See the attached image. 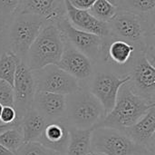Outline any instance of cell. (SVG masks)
<instances>
[{
	"label": "cell",
	"mask_w": 155,
	"mask_h": 155,
	"mask_svg": "<svg viewBox=\"0 0 155 155\" xmlns=\"http://www.w3.org/2000/svg\"><path fill=\"white\" fill-rule=\"evenodd\" d=\"M153 107H155V104L148 102L134 93L129 82H127L119 89L112 111L94 128L108 127L124 131L138 122Z\"/></svg>",
	"instance_id": "6da1fadb"
},
{
	"label": "cell",
	"mask_w": 155,
	"mask_h": 155,
	"mask_svg": "<svg viewBox=\"0 0 155 155\" xmlns=\"http://www.w3.org/2000/svg\"><path fill=\"white\" fill-rule=\"evenodd\" d=\"M107 24L114 38L128 42L138 51H144L147 43L154 41V18L118 10Z\"/></svg>",
	"instance_id": "7a4b0ae2"
},
{
	"label": "cell",
	"mask_w": 155,
	"mask_h": 155,
	"mask_svg": "<svg viewBox=\"0 0 155 155\" xmlns=\"http://www.w3.org/2000/svg\"><path fill=\"white\" fill-rule=\"evenodd\" d=\"M105 115L103 105L87 87H81L66 95L64 120L69 127L82 130L94 129Z\"/></svg>",
	"instance_id": "3957f363"
},
{
	"label": "cell",
	"mask_w": 155,
	"mask_h": 155,
	"mask_svg": "<svg viewBox=\"0 0 155 155\" xmlns=\"http://www.w3.org/2000/svg\"><path fill=\"white\" fill-rule=\"evenodd\" d=\"M64 39L55 23H45L31 45L25 63L31 71L56 64L63 54Z\"/></svg>",
	"instance_id": "277c9868"
},
{
	"label": "cell",
	"mask_w": 155,
	"mask_h": 155,
	"mask_svg": "<svg viewBox=\"0 0 155 155\" xmlns=\"http://www.w3.org/2000/svg\"><path fill=\"white\" fill-rule=\"evenodd\" d=\"M46 22L39 15L30 13H15L11 19L6 33V48L21 61Z\"/></svg>",
	"instance_id": "5b68a950"
},
{
	"label": "cell",
	"mask_w": 155,
	"mask_h": 155,
	"mask_svg": "<svg viewBox=\"0 0 155 155\" xmlns=\"http://www.w3.org/2000/svg\"><path fill=\"white\" fill-rule=\"evenodd\" d=\"M90 151L103 155H153L124 131L108 127L93 129Z\"/></svg>",
	"instance_id": "8992f818"
},
{
	"label": "cell",
	"mask_w": 155,
	"mask_h": 155,
	"mask_svg": "<svg viewBox=\"0 0 155 155\" xmlns=\"http://www.w3.org/2000/svg\"><path fill=\"white\" fill-rule=\"evenodd\" d=\"M130 81V75H121L109 67L100 64L98 70L94 72L88 90L103 105L107 114L114 108L119 89Z\"/></svg>",
	"instance_id": "52a82bcc"
},
{
	"label": "cell",
	"mask_w": 155,
	"mask_h": 155,
	"mask_svg": "<svg viewBox=\"0 0 155 155\" xmlns=\"http://www.w3.org/2000/svg\"><path fill=\"white\" fill-rule=\"evenodd\" d=\"M138 51L134 45L111 35L103 38L100 59L96 64H104L121 75H128Z\"/></svg>",
	"instance_id": "ba28073f"
},
{
	"label": "cell",
	"mask_w": 155,
	"mask_h": 155,
	"mask_svg": "<svg viewBox=\"0 0 155 155\" xmlns=\"http://www.w3.org/2000/svg\"><path fill=\"white\" fill-rule=\"evenodd\" d=\"M35 91L68 95L81 88L80 83L56 64L32 71Z\"/></svg>",
	"instance_id": "9c48e42d"
},
{
	"label": "cell",
	"mask_w": 155,
	"mask_h": 155,
	"mask_svg": "<svg viewBox=\"0 0 155 155\" xmlns=\"http://www.w3.org/2000/svg\"><path fill=\"white\" fill-rule=\"evenodd\" d=\"M55 24L64 41L85 54L94 64L99 61L103 46L102 37L74 27L69 22L66 15L56 21Z\"/></svg>",
	"instance_id": "30bf717a"
},
{
	"label": "cell",
	"mask_w": 155,
	"mask_h": 155,
	"mask_svg": "<svg viewBox=\"0 0 155 155\" xmlns=\"http://www.w3.org/2000/svg\"><path fill=\"white\" fill-rule=\"evenodd\" d=\"M129 75L133 92L155 104V67L148 61L143 51L136 54Z\"/></svg>",
	"instance_id": "8fae6325"
},
{
	"label": "cell",
	"mask_w": 155,
	"mask_h": 155,
	"mask_svg": "<svg viewBox=\"0 0 155 155\" xmlns=\"http://www.w3.org/2000/svg\"><path fill=\"white\" fill-rule=\"evenodd\" d=\"M14 108L19 122L24 114L33 106L35 85L32 71L24 61H20L13 84Z\"/></svg>",
	"instance_id": "7c38bea8"
},
{
	"label": "cell",
	"mask_w": 155,
	"mask_h": 155,
	"mask_svg": "<svg viewBox=\"0 0 155 155\" xmlns=\"http://www.w3.org/2000/svg\"><path fill=\"white\" fill-rule=\"evenodd\" d=\"M56 65L74 77L80 84L83 83L82 87H86L94 72V64L66 41H64V51Z\"/></svg>",
	"instance_id": "4fadbf2b"
},
{
	"label": "cell",
	"mask_w": 155,
	"mask_h": 155,
	"mask_svg": "<svg viewBox=\"0 0 155 155\" xmlns=\"http://www.w3.org/2000/svg\"><path fill=\"white\" fill-rule=\"evenodd\" d=\"M15 13H30L46 23H56L66 15L64 0H20Z\"/></svg>",
	"instance_id": "5bb4252c"
},
{
	"label": "cell",
	"mask_w": 155,
	"mask_h": 155,
	"mask_svg": "<svg viewBox=\"0 0 155 155\" xmlns=\"http://www.w3.org/2000/svg\"><path fill=\"white\" fill-rule=\"evenodd\" d=\"M66 16L69 22L76 28L96 35L102 38L110 35V29L106 22L95 18L88 10L78 9L74 7L69 0H64Z\"/></svg>",
	"instance_id": "9a60e30c"
},
{
	"label": "cell",
	"mask_w": 155,
	"mask_h": 155,
	"mask_svg": "<svg viewBox=\"0 0 155 155\" xmlns=\"http://www.w3.org/2000/svg\"><path fill=\"white\" fill-rule=\"evenodd\" d=\"M32 107L49 122L64 119L66 108V95L35 91Z\"/></svg>",
	"instance_id": "2e32d148"
},
{
	"label": "cell",
	"mask_w": 155,
	"mask_h": 155,
	"mask_svg": "<svg viewBox=\"0 0 155 155\" xmlns=\"http://www.w3.org/2000/svg\"><path fill=\"white\" fill-rule=\"evenodd\" d=\"M134 143L154 155L155 107L150 109L138 122L124 131Z\"/></svg>",
	"instance_id": "e0dca14e"
},
{
	"label": "cell",
	"mask_w": 155,
	"mask_h": 155,
	"mask_svg": "<svg viewBox=\"0 0 155 155\" xmlns=\"http://www.w3.org/2000/svg\"><path fill=\"white\" fill-rule=\"evenodd\" d=\"M69 137V126L64 119H61L49 122L37 142L56 153L65 154Z\"/></svg>",
	"instance_id": "ac0fdd59"
},
{
	"label": "cell",
	"mask_w": 155,
	"mask_h": 155,
	"mask_svg": "<svg viewBox=\"0 0 155 155\" xmlns=\"http://www.w3.org/2000/svg\"><path fill=\"white\" fill-rule=\"evenodd\" d=\"M48 123L49 121L45 116L33 107L30 108L19 121L25 143L37 142Z\"/></svg>",
	"instance_id": "d6986e66"
},
{
	"label": "cell",
	"mask_w": 155,
	"mask_h": 155,
	"mask_svg": "<svg viewBox=\"0 0 155 155\" xmlns=\"http://www.w3.org/2000/svg\"><path fill=\"white\" fill-rule=\"evenodd\" d=\"M93 129H76L69 127V143L64 155H86L91 149Z\"/></svg>",
	"instance_id": "ffe728a7"
},
{
	"label": "cell",
	"mask_w": 155,
	"mask_h": 155,
	"mask_svg": "<svg viewBox=\"0 0 155 155\" xmlns=\"http://www.w3.org/2000/svg\"><path fill=\"white\" fill-rule=\"evenodd\" d=\"M117 10L154 18L155 0H117Z\"/></svg>",
	"instance_id": "44dd1931"
},
{
	"label": "cell",
	"mask_w": 155,
	"mask_h": 155,
	"mask_svg": "<svg viewBox=\"0 0 155 155\" xmlns=\"http://www.w3.org/2000/svg\"><path fill=\"white\" fill-rule=\"evenodd\" d=\"M20 59L10 50H4L0 53V80L8 83L13 86L17 66Z\"/></svg>",
	"instance_id": "7402d4cb"
},
{
	"label": "cell",
	"mask_w": 155,
	"mask_h": 155,
	"mask_svg": "<svg viewBox=\"0 0 155 155\" xmlns=\"http://www.w3.org/2000/svg\"><path fill=\"white\" fill-rule=\"evenodd\" d=\"M25 143L20 126L12 127L0 134V144L15 153L16 150Z\"/></svg>",
	"instance_id": "603a6c76"
},
{
	"label": "cell",
	"mask_w": 155,
	"mask_h": 155,
	"mask_svg": "<svg viewBox=\"0 0 155 155\" xmlns=\"http://www.w3.org/2000/svg\"><path fill=\"white\" fill-rule=\"evenodd\" d=\"M88 11L98 20L107 23L118 10L117 6L109 0H96Z\"/></svg>",
	"instance_id": "cb8c5ba5"
},
{
	"label": "cell",
	"mask_w": 155,
	"mask_h": 155,
	"mask_svg": "<svg viewBox=\"0 0 155 155\" xmlns=\"http://www.w3.org/2000/svg\"><path fill=\"white\" fill-rule=\"evenodd\" d=\"M56 153L45 148L38 142L24 143L14 155H55Z\"/></svg>",
	"instance_id": "d4e9b609"
},
{
	"label": "cell",
	"mask_w": 155,
	"mask_h": 155,
	"mask_svg": "<svg viewBox=\"0 0 155 155\" xmlns=\"http://www.w3.org/2000/svg\"><path fill=\"white\" fill-rule=\"evenodd\" d=\"M0 104L14 107L13 86L3 80H0Z\"/></svg>",
	"instance_id": "484cf974"
},
{
	"label": "cell",
	"mask_w": 155,
	"mask_h": 155,
	"mask_svg": "<svg viewBox=\"0 0 155 155\" xmlns=\"http://www.w3.org/2000/svg\"><path fill=\"white\" fill-rule=\"evenodd\" d=\"M19 2L20 0H0V15L10 22L16 12Z\"/></svg>",
	"instance_id": "4316f807"
},
{
	"label": "cell",
	"mask_w": 155,
	"mask_h": 155,
	"mask_svg": "<svg viewBox=\"0 0 155 155\" xmlns=\"http://www.w3.org/2000/svg\"><path fill=\"white\" fill-rule=\"evenodd\" d=\"M0 124H19V122L17 121V117H16V112L13 106H3V110L0 116Z\"/></svg>",
	"instance_id": "83f0119b"
},
{
	"label": "cell",
	"mask_w": 155,
	"mask_h": 155,
	"mask_svg": "<svg viewBox=\"0 0 155 155\" xmlns=\"http://www.w3.org/2000/svg\"><path fill=\"white\" fill-rule=\"evenodd\" d=\"M9 21L5 19L0 15V53L4 50H7L6 48V33L9 25Z\"/></svg>",
	"instance_id": "f1b7e54d"
},
{
	"label": "cell",
	"mask_w": 155,
	"mask_h": 155,
	"mask_svg": "<svg viewBox=\"0 0 155 155\" xmlns=\"http://www.w3.org/2000/svg\"><path fill=\"white\" fill-rule=\"evenodd\" d=\"M70 3L76 8L78 9H83V10H89L90 7L94 4L96 0H69ZM113 4L116 5L117 0H109Z\"/></svg>",
	"instance_id": "f546056e"
},
{
	"label": "cell",
	"mask_w": 155,
	"mask_h": 155,
	"mask_svg": "<svg viewBox=\"0 0 155 155\" xmlns=\"http://www.w3.org/2000/svg\"><path fill=\"white\" fill-rule=\"evenodd\" d=\"M19 124H0V134L2 133H4L5 131L12 128V127H15V126H18Z\"/></svg>",
	"instance_id": "4dcf8cb0"
},
{
	"label": "cell",
	"mask_w": 155,
	"mask_h": 155,
	"mask_svg": "<svg viewBox=\"0 0 155 155\" xmlns=\"http://www.w3.org/2000/svg\"><path fill=\"white\" fill-rule=\"evenodd\" d=\"M0 155H14V153H11L10 151H8L7 149H5V147H3L0 144Z\"/></svg>",
	"instance_id": "1f68e13d"
},
{
	"label": "cell",
	"mask_w": 155,
	"mask_h": 155,
	"mask_svg": "<svg viewBox=\"0 0 155 155\" xmlns=\"http://www.w3.org/2000/svg\"><path fill=\"white\" fill-rule=\"evenodd\" d=\"M86 155H103V154H100V153H94V152H89Z\"/></svg>",
	"instance_id": "d6a6232c"
},
{
	"label": "cell",
	"mask_w": 155,
	"mask_h": 155,
	"mask_svg": "<svg viewBox=\"0 0 155 155\" xmlns=\"http://www.w3.org/2000/svg\"><path fill=\"white\" fill-rule=\"evenodd\" d=\"M2 110H3V105L0 104V116H1V113H2Z\"/></svg>",
	"instance_id": "836d02e7"
},
{
	"label": "cell",
	"mask_w": 155,
	"mask_h": 155,
	"mask_svg": "<svg viewBox=\"0 0 155 155\" xmlns=\"http://www.w3.org/2000/svg\"><path fill=\"white\" fill-rule=\"evenodd\" d=\"M55 155H64V154H60V153H57V154H55Z\"/></svg>",
	"instance_id": "e575fe53"
}]
</instances>
